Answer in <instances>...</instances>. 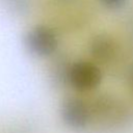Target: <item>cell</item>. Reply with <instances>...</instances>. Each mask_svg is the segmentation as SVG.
I'll use <instances>...</instances> for the list:
<instances>
[{
	"label": "cell",
	"mask_w": 133,
	"mask_h": 133,
	"mask_svg": "<svg viewBox=\"0 0 133 133\" xmlns=\"http://www.w3.org/2000/svg\"><path fill=\"white\" fill-rule=\"evenodd\" d=\"M91 121L101 128L119 130L131 121V111L127 105L112 95H100L89 104Z\"/></svg>",
	"instance_id": "6da1fadb"
},
{
	"label": "cell",
	"mask_w": 133,
	"mask_h": 133,
	"mask_svg": "<svg viewBox=\"0 0 133 133\" xmlns=\"http://www.w3.org/2000/svg\"><path fill=\"white\" fill-rule=\"evenodd\" d=\"M102 71L92 61L77 60L68 66L66 82L75 90L86 92L97 88L102 82Z\"/></svg>",
	"instance_id": "7a4b0ae2"
},
{
	"label": "cell",
	"mask_w": 133,
	"mask_h": 133,
	"mask_svg": "<svg viewBox=\"0 0 133 133\" xmlns=\"http://www.w3.org/2000/svg\"><path fill=\"white\" fill-rule=\"evenodd\" d=\"M24 44L27 51L39 58L52 56L58 48L56 32L47 25H36L30 28L24 36Z\"/></svg>",
	"instance_id": "3957f363"
},
{
	"label": "cell",
	"mask_w": 133,
	"mask_h": 133,
	"mask_svg": "<svg viewBox=\"0 0 133 133\" xmlns=\"http://www.w3.org/2000/svg\"><path fill=\"white\" fill-rule=\"evenodd\" d=\"M60 115L64 125L74 130H82L91 122L89 104L78 97H70L62 102Z\"/></svg>",
	"instance_id": "277c9868"
},
{
	"label": "cell",
	"mask_w": 133,
	"mask_h": 133,
	"mask_svg": "<svg viewBox=\"0 0 133 133\" xmlns=\"http://www.w3.org/2000/svg\"><path fill=\"white\" fill-rule=\"evenodd\" d=\"M89 53L97 62L109 63L117 55V43L107 33L97 34L90 41Z\"/></svg>",
	"instance_id": "5b68a950"
},
{
	"label": "cell",
	"mask_w": 133,
	"mask_h": 133,
	"mask_svg": "<svg viewBox=\"0 0 133 133\" xmlns=\"http://www.w3.org/2000/svg\"><path fill=\"white\" fill-rule=\"evenodd\" d=\"M99 2L108 9H118L125 5L127 0H99Z\"/></svg>",
	"instance_id": "8992f818"
},
{
	"label": "cell",
	"mask_w": 133,
	"mask_h": 133,
	"mask_svg": "<svg viewBox=\"0 0 133 133\" xmlns=\"http://www.w3.org/2000/svg\"><path fill=\"white\" fill-rule=\"evenodd\" d=\"M129 83H130V86H131V89L133 91V65L131 66L130 71H129Z\"/></svg>",
	"instance_id": "52a82bcc"
}]
</instances>
